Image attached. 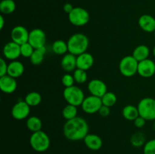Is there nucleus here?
Returning a JSON list of instances; mask_svg holds the SVG:
<instances>
[{"label": "nucleus", "instance_id": "nucleus-7", "mask_svg": "<svg viewBox=\"0 0 155 154\" xmlns=\"http://www.w3.org/2000/svg\"><path fill=\"white\" fill-rule=\"evenodd\" d=\"M68 20L72 25L83 27L89 23L90 14L88 11L83 8L74 7L72 11L68 14Z\"/></svg>", "mask_w": 155, "mask_h": 154}, {"label": "nucleus", "instance_id": "nucleus-26", "mask_svg": "<svg viewBox=\"0 0 155 154\" xmlns=\"http://www.w3.org/2000/svg\"><path fill=\"white\" fill-rule=\"evenodd\" d=\"M24 101L30 107H36L42 102V95L39 92L31 91L26 95Z\"/></svg>", "mask_w": 155, "mask_h": 154}, {"label": "nucleus", "instance_id": "nucleus-13", "mask_svg": "<svg viewBox=\"0 0 155 154\" xmlns=\"http://www.w3.org/2000/svg\"><path fill=\"white\" fill-rule=\"evenodd\" d=\"M138 74L143 78L152 77L155 74V62L149 58L139 62Z\"/></svg>", "mask_w": 155, "mask_h": 154}, {"label": "nucleus", "instance_id": "nucleus-21", "mask_svg": "<svg viewBox=\"0 0 155 154\" xmlns=\"http://www.w3.org/2000/svg\"><path fill=\"white\" fill-rule=\"evenodd\" d=\"M150 54V49L147 45H139L136 47L133 51L132 55L136 59V60L139 62L148 59Z\"/></svg>", "mask_w": 155, "mask_h": 154}, {"label": "nucleus", "instance_id": "nucleus-38", "mask_svg": "<svg viewBox=\"0 0 155 154\" xmlns=\"http://www.w3.org/2000/svg\"><path fill=\"white\" fill-rule=\"evenodd\" d=\"M74 6H73V5L71 4V3H66V4L64 5V7H63V9L65 13L67 14H70L71 11H72V10L74 9Z\"/></svg>", "mask_w": 155, "mask_h": 154}, {"label": "nucleus", "instance_id": "nucleus-39", "mask_svg": "<svg viewBox=\"0 0 155 154\" xmlns=\"http://www.w3.org/2000/svg\"><path fill=\"white\" fill-rule=\"evenodd\" d=\"M5 25V19L3 15H0V30H2Z\"/></svg>", "mask_w": 155, "mask_h": 154}, {"label": "nucleus", "instance_id": "nucleus-3", "mask_svg": "<svg viewBox=\"0 0 155 154\" xmlns=\"http://www.w3.org/2000/svg\"><path fill=\"white\" fill-rule=\"evenodd\" d=\"M30 144L33 150L42 152L48 150L51 144V140L49 136L45 131L40 130L32 133L30 137Z\"/></svg>", "mask_w": 155, "mask_h": 154}, {"label": "nucleus", "instance_id": "nucleus-5", "mask_svg": "<svg viewBox=\"0 0 155 154\" xmlns=\"http://www.w3.org/2000/svg\"><path fill=\"white\" fill-rule=\"evenodd\" d=\"M139 116L146 121L155 120V99L150 97L144 98L138 104Z\"/></svg>", "mask_w": 155, "mask_h": 154}, {"label": "nucleus", "instance_id": "nucleus-15", "mask_svg": "<svg viewBox=\"0 0 155 154\" xmlns=\"http://www.w3.org/2000/svg\"><path fill=\"white\" fill-rule=\"evenodd\" d=\"M18 87L16 79L5 75L0 77V89L5 94H12L16 91Z\"/></svg>", "mask_w": 155, "mask_h": 154}, {"label": "nucleus", "instance_id": "nucleus-34", "mask_svg": "<svg viewBox=\"0 0 155 154\" xmlns=\"http://www.w3.org/2000/svg\"><path fill=\"white\" fill-rule=\"evenodd\" d=\"M144 154H155V139L148 140L143 146Z\"/></svg>", "mask_w": 155, "mask_h": 154}, {"label": "nucleus", "instance_id": "nucleus-35", "mask_svg": "<svg viewBox=\"0 0 155 154\" xmlns=\"http://www.w3.org/2000/svg\"><path fill=\"white\" fill-rule=\"evenodd\" d=\"M8 66V64L7 63L6 60L2 57L0 58V77L7 75Z\"/></svg>", "mask_w": 155, "mask_h": 154}, {"label": "nucleus", "instance_id": "nucleus-37", "mask_svg": "<svg viewBox=\"0 0 155 154\" xmlns=\"http://www.w3.org/2000/svg\"><path fill=\"white\" fill-rule=\"evenodd\" d=\"M98 113V114L101 116H102V117H107V116H108L109 115H110V107H107V106L102 105L101 107V108L99 109Z\"/></svg>", "mask_w": 155, "mask_h": 154}, {"label": "nucleus", "instance_id": "nucleus-9", "mask_svg": "<svg viewBox=\"0 0 155 154\" xmlns=\"http://www.w3.org/2000/svg\"><path fill=\"white\" fill-rule=\"evenodd\" d=\"M28 42L35 48H42L46 42V35L40 28H34L30 31Z\"/></svg>", "mask_w": 155, "mask_h": 154}, {"label": "nucleus", "instance_id": "nucleus-19", "mask_svg": "<svg viewBox=\"0 0 155 154\" xmlns=\"http://www.w3.org/2000/svg\"><path fill=\"white\" fill-rule=\"evenodd\" d=\"M139 26L146 33H154L155 31V18L150 14H142L138 21Z\"/></svg>", "mask_w": 155, "mask_h": 154}, {"label": "nucleus", "instance_id": "nucleus-27", "mask_svg": "<svg viewBox=\"0 0 155 154\" xmlns=\"http://www.w3.org/2000/svg\"><path fill=\"white\" fill-rule=\"evenodd\" d=\"M16 9V4L14 0H2L0 2V11L4 14H12Z\"/></svg>", "mask_w": 155, "mask_h": 154}, {"label": "nucleus", "instance_id": "nucleus-25", "mask_svg": "<svg viewBox=\"0 0 155 154\" xmlns=\"http://www.w3.org/2000/svg\"><path fill=\"white\" fill-rule=\"evenodd\" d=\"M46 52V48L45 46L42 48L35 49L33 53L32 54L31 57H30V63L34 66H39L42 63L44 60V56Z\"/></svg>", "mask_w": 155, "mask_h": 154}, {"label": "nucleus", "instance_id": "nucleus-36", "mask_svg": "<svg viewBox=\"0 0 155 154\" xmlns=\"http://www.w3.org/2000/svg\"><path fill=\"white\" fill-rule=\"evenodd\" d=\"M133 122H134V125L136 128H143V127L145 126V123H146V120L141 116H139L134 121H133Z\"/></svg>", "mask_w": 155, "mask_h": 154}, {"label": "nucleus", "instance_id": "nucleus-33", "mask_svg": "<svg viewBox=\"0 0 155 154\" xmlns=\"http://www.w3.org/2000/svg\"><path fill=\"white\" fill-rule=\"evenodd\" d=\"M61 82L65 88L71 87L74 85L75 80H74V75L70 72H66L61 78Z\"/></svg>", "mask_w": 155, "mask_h": 154}, {"label": "nucleus", "instance_id": "nucleus-41", "mask_svg": "<svg viewBox=\"0 0 155 154\" xmlns=\"http://www.w3.org/2000/svg\"><path fill=\"white\" fill-rule=\"evenodd\" d=\"M154 39H155V31L154 32Z\"/></svg>", "mask_w": 155, "mask_h": 154}, {"label": "nucleus", "instance_id": "nucleus-40", "mask_svg": "<svg viewBox=\"0 0 155 154\" xmlns=\"http://www.w3.org/2000/svg\"><path fill=\"white\" fill-rule=\"evenodd\" d=\"M152 53H153V55L155 57V45L154 46V48H153V50H152Z\"/></svg>", "mask_w": 155, "mask_h": 154}, {"label": "nucleus", "instance_id": "nucleus-31", "mask_svg": "<svg viewBox=\"0 0 155 154\" xmlns=\"http://www.w3.org/2000/svg\"><path fill=\"white\" fill-rule=\"evenodd\" d=\"M73 75H74L75 82L78 83V84H83V83H85L87 81L88 74L86 70H83V69L77 68V69L74 71Z\"/></svg>", "mask_w": 155, "mask_h": 154}, {"label": "nucleus", "instance_id": "nucleus-17", "mask_svg": "<svg viewBox=\"0 0 155 154\" xmlns=\"http://www.w3.org/2000/svg\"><path fill=\"white\" fill-rule=\"evenodd\" d=\"M94 62V57L87 51L77 56V67L78 69L88 70L92 67Z\"/></svg>", "mask_w": 155, "mask_h": 154}, {"label": "nucleus", "instance_id": "nucleus-4", "mask_svg": "<svg viewBox=\"0 0 155 154\" xmlns=\"http://www.w3.org/2000/svg\"><path fill=\"white\" fill-rule=\"evenodd\" d=\"M63 97L68 104L78 107L81 106L85 99L83 91L80 87L76 85L65 88L63 91Z\"/></svg>", "mask_w": 155, "mask_h": 154}, {"label": "nucleus", "instance_id": "nucleus-2", "mask_svg": "<svg viewBox=\"0 0 155 154\" xmlns=\"http://www.w3.org/2000/svg\"><path fill=\"white\" fill-rule=\"evenodd\" d=\"M68 52L78 56L86 52L89 45V38L84 33H77L73 34L68 40Z\"/></svg>", "mask_w": 155, "mask_h": 154}, {"label": "nucleus", "instance_id": "nucleus-14", "mask_svg": "<svg viewBox=\"0 0 155 154\" xmlns=\"http://www.w3.org/2000/svg\"><path fill=\"white\" fill-rule=\"evenodd\" d=\"M3 55L5 58L9 60H15L21 56V45L16 42L11 41L7 42L4 45L2 49Z\"/></svg>", "mask_w": 155, "mask_h": 154}, {"label": "nucleus", "instance_id": "nucleus-28", "mask_svg": "<svg viewBox=\"0 0 155 154\" xmlns=\"http://www.w3.org/2000/svg\"><path fill=\"white\" fill-rule=\"evenodd\" d=\"M77 113H78L77 107L71 104H68V105L65 106L62 110V116L66 121L77 117Z\"/></svg>", "mask_w": 155, "mask_h": 154}, {"label": "nucleus", "instance_id": "nucleus-29", "mask_svg": "<svg viewBox=\"0 0 155 154\" xmlns=\"http://www.w3.org/2000/svg\"><path fill=\"white\" fill-rule=\"evenodd\" d=\"M102 104L104 106H107L108 107H111L116 104L117 101V95L112 91H107L102 97L101 98Z\"/></svg>", "mask_w": 155, "mask_h": 154}, {"label": "nucleus", "instance_id": "nucleus-10", "mask_svg": "<svg viewBox=\"0 0 155 154\" xmlns=\"http://www.w3.org/2000/svg\"><path fill=\"white\" fill-rule=\"evenodd\" d=\"M30 113V107L25 101H18L12 108V116L16 120L27 119Z\"/></svg>", "mask_w": 155, "mask_h": 154}, {"label": "nucleus", "instance_id": "nucleus-16", "mask_svg": "<svg viewBox=\"0 0 155 154\" xmlns=\"http://www.w3.org/2000/svg\"><path fill=\"white\" fill-rule=\"evenodd\" d=\"M61 66L66 72H72L77 69V56L71 53L63 55L61 60Z\"/></svg>", "mask_w": 155, "mask_h": 154}, {"label": "nucleus", "instance_id": "nucleus-30", "mask_svg": "<svg viewBox=\"0 0 155 154\" xmlns=\"http://www.w3.org/2000/svg\"><path fill=\"white\" fill-rule=\"evenodd\" d=\"M130 143L135 147H140V146H144L146 143L145 134L142 132L135 133L131 136Z\"/></svg>", "mask_w": 155, "mask_h": 154}, {"label": "nucleus", "instance_id": "nucleus-6", "mask_svg": "<svg viewBox=\"0 0 155 154\" xmlns=\"http://www.w3.org/2000/svg\"><path fill=\"white\" fill-rule=\"evenodd\" d=\"M139 61L133 55L123 57L119 63L120 72L125 77H132L138 73Z\"/></svg>", "mask_w": 155, "mask_h": 154}, {"label": "nucleus", "instance_id": "nucleus-32", "mask_svg": "<svg viewBox=\"0 0 155 154\" xmlns=\"http://www.w3.org/2000/svg\"><path fill=\"white\" fill-rule=\"evenodd\" d=\"M35 48L29 42H26L21 45V54L24 57L30 58Z\"/></svg>", "mask_w": 155, "mask_h": 154}, {"label": "nucleus", "instance_id": "nucleus-11", "mask_svg": "<svg viewBox=\"0 0 155 154\" xmlns=\"http://www.w3.org/2000/svg\"><path fill=\"white\" fill-rule=\"evenodd\" d=\"M29 35L30 32L26 27H24V26L18 25L14 27L11 31V39L12 41L21 45L26 42H28Z\"/></svg>", "mask_w": 155, "mask_h": 154}, {"label": "nucleus", "instance_id": "nucleus-8", "mask_svg": "<svg viewBox=\"0 0 155 154\" xmlns=\"http://www.w3.org/2000/svg\"><path fill=\"white\" fill-rule=\"evenodd\" d=\"M102 105L101 98L89 95L85 98L83 104H81V108L83 111L87 114H94L98 113Z\"/></svg>", "mask_w": 155, "mask_h": 154}, {"label": "nucleus", "instance_id": "nucleus-12", "mask_svg": "<svg viewBox=\"0 0 155 154\" xmlns=\"http://www.w3.org/2000/svg\"><path fill=\"white\" fill-rule=\"evenodd\" d=\"M87 89L91 95L101 98L107 91V87L104 81L98 79H92L87 85Z\"/></svg>", "mask_w": 155, "mask_h": 154}, {"label": "nucleus", "instance_id": "nucleus-20", "mask_svg": "<svg viewBox=\"0 0 155 154\" xmlns=\"http://www.w3.org/2000/svg\"><path fill=\"white\" fill-rule=\"evenodd\" d=\"M24 72V66L18 60H12L8 66L7 75L17 79L21 77Z\"/></svg>", "mask_w": 155, "mask_h": 154}, {"label": "nucleus", "instance_id": "nucleus-22", "mask_svg": "<svg viewBox=\"0 0 155 154\" xmlns=\"http://www.w3.org/2000/svg\"><path fill=\"white\" fill-rule=\"evenodd\" d=\"M122 115L125 119L128 121H134L139 116L138 107L132 104L125 106L122 110Z\"/></svg>", "mask_w": 155, "mask_h": 154}, {"label": "nucleus", "instance_id": "nucleus-1", "mask_svg": "<svg viewBox=\"0 0 155 154\" xmlns=\"http://www.w3.org/2000/svg\"><path fill=\"white\" fill-rule=\"evenodd\" d=\"M89 124L86 119L77 116L70 120H67L63 126V134L65 138L71 141L83 140L89 134Z\"/></svg>", "mask_w": 155, "mask_h": 154}, {"label": "nucleus", "instance_id": "nucleus-23", "mask_svg": "<svg viewBox=\"0 0 155 154\" xmlns=\"http://www.w3.org/2000/svg\"><path fill=\"white\" fill-rule=\"evenodd\" d=\"M26 125H27V129L31 131L32 133L36 132V131L42 130V122L37 116H32L27 118Z\"/></svg>", "mask_w": 155, "mask_h": 154}, {"label": "nucleus", "instance_id": "nucleus-18", "mask_svg": "<svg viewBox=\"0 0 155 154\" xmlns=\"http://www.w3.org/2000/svg\"><path fill=\"white\" fill-rule=\"evenodd\" d=\"M86 147L93 151L99 150L103 146V140L100 136L95 134H88L83 139Z\"/></svg>", "mask_w": 155, "mask_h": 154}, {"label": "nucleus", "instance_id": "nucleus-24", "mask_svg": "<svg viewBox=\"0 0 155 154\" xmlns=\"http://www.w3.org/2000/svg\"><path fill=\"white\" fill-rule=\"evenodd\" d=\"M52 51L58 55H64L68 53V42L62 39H58L54 41L51 45Z\"/></svg>", "mask_w": 155, "mask_h": 154}]
</instances>
